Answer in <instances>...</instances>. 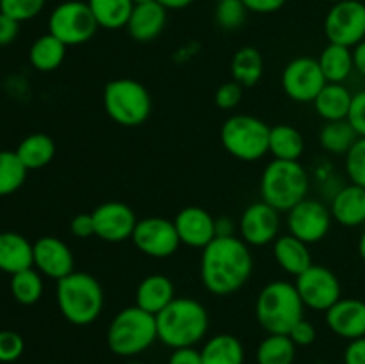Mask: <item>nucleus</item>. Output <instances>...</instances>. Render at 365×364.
Instances as JSON below:
<instances>
[{"label":"nucleus","mask_w":365,"mask_h":364,"mask_svg":"<svg viewBox=\"0 0 365 364\" xmlns=\"http://www.w3.org/2000/svg\"><path fill=\"white\" fill-rule=\"evenodd\" d=\"M346 173L349 182L365 188V138H359L344 156Z\"/></svg>","instance_id":"39"},{"label":"nucleus","mask_w":365,"mask_h":364,"mask_svg":"<svg viewBox=\"0 0 365 364\" xmlns=\"http://www.w3.org/2000/svg\"><path fill=\"white\" fill-rule=\"evenodd\" d=\"M246 9L257 14H271L280 11L287 4V0H242Z\"/></svg>","instance_id":"47"},{"label":"nucleus","mask_w":365,"mask_h":364,"mask_svg":"<svg viewBox=\"0 0 365 364\" xmlns=\"http://www.w3.org/2000/svg\"><path fill=\"white\" fill-rule=\"evenodd\" d=\"M324 86H327V79L314 57H294L285 64L282 71V88L285 95L298 103L314 102Z\"/></svg>","instance_id":"12"},{"label":"nucleus","mask_w":365,"mask_h":364,"mask_svg":"<svg viewBox=\"0 0 365 364\" xmlns=\"http://www.w3.org/2000/svg\"><path fill=\"white\" fill-rule=\"evenodd\" d=\"M157 2H159L160 6L166 7L168 11H178L189 7L195 0H157Z\"/></svg>","instance_id":"51"},{"label":"nucleus","mask_w":365,"mask_h":364,"mask_svg":"<svg viewBox=\"0 0 365 364\" xmlns=\"http://www.w3.org/2000/svg\"><path fill=\"white\" fill-rule=\"evenodd\" d=\"M46 0H0V13L16 21H29L45 9Z\"/></svg>","instance_id":"38"},{"label":"nucleus","mask_w":365,"mask_h":364,"mask_svg":"<svg viewBox=\"0 0 365 364\" xmlns=\"http://www.w3.org/2000/svg\"><path fill=\"white\" fill-rule=\"evenodd\" d=\"M152 96L135 79H114L103 88V109L121 127H139L152 114Z\"/></svg>","instance_id":"7"},{"label":"nucleus","mask_w":365,"mask_h":364,"mask_svg":"<svg viewBox=\"0 0 365 364\" xmlns=\"http://www.w3.org/2000/svg\"><path fill=\"white\" fill-rule=\"evenodd\" d=\"M20 34V21L0 13V46H7Z\"/></svg>","instance_id":"46"},{"label":"nucleus","mask_w":365,"mask_h":364,"mask_svg":"<svg viewBox=\"0 0 365 364\" xmlns=\"http://www.w3.org/2000/svg\"><path fill=\"white\" fill-rule=\"evenodd\" d=\"M310 175L299 161L273 159L260 177V196L280 213H287L309 196Z\"/></svg>","instance_id":"6"},{"label":"nucleus","mask_w":365,"mask_h":364,"mask_svg":"<svg viewBox=\"0 0 365 364\" xmlns=\"http://www.w3.org/2000/svg\"><path fill=\"white\" fill-rule=\"evenodd\" d=\"M202 364H245L241 339L232 334H216L202 346Z\"/></svg>","instance_id":"27"},{"label":"nucleus","mask_w":365,"mask_h":364,"mask_svg":"<svg viewBox=\"0 0 365 364\" xmlns=\"http://www.w3.org/2000/svg\"><path fill=\"white\" fill-rule=\"evenodd\" d=\"M305 303L296 284L287 280H273L260 289L255 300V316L267 334H289L291 328L303 320Z\"/></svg>","instance_id":"4"},{"label":"nucleus","mask_w":365,"mask_h":364,"mask_svg":"<svg viewBox=\"0 0 365 364\" xmlns=\"http://www.w3.org/2000/svg\"><path fill=\"white\" fill-rule=\"evenodd\" d=\"M344 364H365V338L348 343L344 350Z\"/></svg>","instance_id":"48"},{"label":"nucleus","mask_w":365,"mask_h":364,"mask_svg":"<svg viewBox=\"0 0 365 364\" xmlns=\"http://www.w3.org/2000/svg\"><path fill=\"white\" fill-rule=\"evenodd\" d=\"M242 93H245V88L232 79V81L223 82V84L217 88L214 100H216V106L220 107V109L232 111L241 103Z\"/></svg>","instance_id":"41"},{"label":"nucleus","mask_w":365,"mask_h":364,"mask_svg":"<svg viewBox=\"0 0 365 364\" xmlns=\"http://www.w3.org/2000/svg\"><path fill=\"white\" fill-rule=\"evenodd\" d=\"M98 31L95 16L88 2L66 0L53 7L48 16V32L66 46H77L88 43Z\"/></svg>","instance_id":"9"},{"label":"nucleus","mask_w":365,"mask_h":364,"mask_svg":"<svg viewBox=\"0 0 365 364\" xmlns=\"http://www.w3.org/2000/svg\"><path fill=\"white\" fill-rule=\"evenodd\" d=\"M246 14H248V9L242 0H217L214 18L221 29L235 31L246 21Z\"/></svg>","instance_id":"37"},{"label":"nucleus","mask_w":365,"mask_h":364,"mask_svg":"<svg viewBox=\"0 0 365 364\" xmlns=\"http://www.w3.org/2000/svg\"><path fill=\"white\" fill-rule=\"evenodd\" d=\"M317 63H319L321 71H323L327 82L344 84V81H348L349 75L355 71L353 49L344 45H337V43H328L321 50L319 57H317Z\"/></svg>","instance_id":"26"},{"label":"nucleus","mask_w":365,"mask_h":364,"mask_svg":"<svg viewBox=\"0 0 365 364\" xmlns=\"http://www.w3.org/2000/svg\"><path fill=\"white\" fill-rule=\"evenodd\" d=\"M353 63H355V71L365 77V39L353 46Z\"/></svg>","instance_id":"50"},{"label":"nucleus","mask_w":365,"mask_h":364,"mask_svg":"<svg viewBox=\"0 0 365 364\" xmlns=\"http://www.w3.org/2000/svg\"><path fill=\"white\" fill-rule=\"evenodd\" d=\"M157 338L168 348L196 346L209 332V313L202 302L177 296L155 316Z\"/></svg>","instance_id":"2"},{"label":"nucleus","mask_w":365,"mask_h":364,"mask_svg":"<svg viewBox=\"0 0 365 364\" xmlns=\"http://www.w3.org/2000/svg\"><path fill=\"white\" fill-rule=\"evenodd\" d=\"M107 346L110 352L118 357H135L146 352L157 338V321L155 316L141 307L128 305L118 310L116 316L110 320L107 327Z\"/></svg>","instance_id":"5"},{"label":"nucleus","mask_w":365,"mask_h":364,"mask_svg":"<svg viewBox=\"0 0 365 364\" xmlns=\"http://www.w3.org/2000/svg\"><path fill=\"white\" fill-rule=\"evenodd\" d=\"M134 6H141V4H150V2H155V0H132Z\"/></svg>","instance_id":"53"},{"label":"nucleus","mask_w":365,"mask_h":364,"mask_svg":"<svg viewBox=\"0 0 365 364\" xmlns=\"http://www.w3.org/2000/svg\"><path fill=\"white\" fill-rule=\"evenodd\" d=\"M328 43L353 49L365 39V4L360 0H341L330 7L324 18Z\"/></svg>","instance_id":"10"},{"label":"nucleus","mask_w":365,"mask_h":364,"mask_svg":"<svg viewBox=\"0 0 365 364\" xmlns=\"http://www.w3.org/2000/svg\"><path fill=\"white\" fill-rule=\"evenodd\" d=\"M125 364H145V363H141V360H128V363Z\"/></svg>","instance_id":"54"},{"label":"nucleus","mask_w":365,"mask_h":364,"mask_svg":"<svg viewBox=\"0 0 365 364\" xmlns=\"http://www.w3.org/2000/svg\"><path fill=\"white\" fill-rule=\"evenodd\" d=\"M331 223H334V218H331L330 207H327L317 198L307 196L291 211H287L289 234L296 236L309 245L323 241L330 234Z\"/></svg>","instance_id":"14"},{"label":"nucleus","mask_w":365,"mask_h":364,"mask_svg":"<svg viewBox=\"0 0 365 364\" xmlns=\"http://www.w3.org/2000/svg\"><path fill=\"white\" fill-rule=\"evenodd\" d=\"M356 139H359V134L348 120L324 121L319 131L321 148L331 156H346Z\"/></svg>","instance_id":"33"},{"label":"nucleus","mask_w":365,"mask_h":364,"mask_svg":"<svg viewBox=\"0 0 365 364\" xmlns=\"http://www.w3.org/2000/svg\"><path fill=\"white\" fill-rule=\"evenodd\" d=\"M309 246V243L302 241L292 234L278 236L273 243L274 261L285 273L298 277L314 264Z\"/></svg>","instance_id":"24"},{"label":"nucleus","mask_w":365,"mask_h":364,"mask_svg":"<svg viewBox=\"0 0 365 364\" xmlns=\"http://www.w3.org/2000/svg\"><path fill=\"white\" fill-rule=\"evenodd\" d=\"M175 298L177 295H175L173 280L163 273L148 275L135 288V305L153 316H157Z\"/></svg>","instance_id":"23"},{"label":"nucleus","mask_w":365,"mask_h":364,"mask_svg":"<svg viewBox=\"0 0 365 364\" xmlns=\"http://www.w3.org/2000/svg\"><path fill=\"white\" fill-rule=\"evenodd\" d=\"M25 341L18 332L0 330V363L9 364L24 355Z\"/></svg>","instance_id":"40"},{"label":"nucleus","mask_w":365,"mask_h":364,"mask_svg":"<svg viewBox=\"0 0 365 364\" xmlns=\"http://www.w3.org/2000/svg\"><path fill=\"white\" fill-rule=\"evenodd\" d=\"M95 221V236L106 243H123L132 238L138 216L130 206L123 202H103L91 211Z\"/></svg>","instance_id":"16"},{"label":"nucleus","mask_w":365,"mask_h":364,"mask_svg":"<svg viewBox=\"0 0 365 364\" xmlns=\"http://www.w3.org/2000/svg\"><path fill=\"white\" fill-rule=\"evenodd\" d=\"M348 121L351 123V127L355 128L359 138H365V89L353 93Z\"/></svg>","instance_id":"42"},{"label":"nucleus","mask_w":365,"mask_h":364,"mask_svg":"<svg viewBox=\"0 0 365 364\" xmlns=\"http://www.w3.org/2000/svg\"><path fill=\"white\" fill-rule=\"evenodd\" d=\"M328 328L342 339L365 338V302L360 298H341L324 313Z\"/></svg>","instance_id":"19"},{"label":"nucleus","mask_w":365,"mask_h":364,"mask_svg":"<svg viewBox=\"0 0 365 364\" xmlns=\"http://www.w3.org/2000/svg\"><path fill=\"white\" fill-rule=\"evenodd\" d=\"M9 289L13 298L21 305H34L41 300L45 284H43V275L36 268L20 271V273L11 275Z\"/></svg>","instance_id":"35"},{"label":"nucleus","mask_w":365,"mask_h":364,"mask_svg":"<svg viewBox=\"0 0 365 364\" xmlns=\"http://www.w3.org/2000/svg\"><path fill=\"white\" fill-rule=\"evenodd\" d=\"M287 335L292 339V343H294V345L299 348V346L312 345L317 338V330L309 320H305V318H303V320H299L298 323L291 328V332H289Z\"/></svg>","instance_id":"43"},{"label":"nucleus","mask_w":365,"mask_h":364,"mask_svg":"<svg viewBox=\"0 0 365 364\" xmlns=\"http://www.w3.org/2000/svg\"><path fill=\"white\" fill-rule=\"evenodd\" d=\"M130 241L135 248L152 259L171 257L182 245L175 221L163 216H148L138 220Z\"/></svg>","instance_id":"11"},{"label":"nucleus","mask_w":365,"mask_h":364,"mask_svg":"<svg viewBox=\"0 0 365 364\" xmlns=\"http://www.w3.org/2000/svg\"><path fill=\"white\" fill-rule=\"evenodd\" d=\"M29 170L14 150H0V196H9L24 186Z\"/></svg>","instance_id":"36"},{"label":"nucleus","mask_w":365,"mask_h":364,"mask_svg":"<svg viewBox=\"0 0 365 364\" xmlns=\"http://www.w3.org/2000/svg\"><path fill=\"white\" fill-rule=\"evenodd\" d=\"M271 127L252 114H234L221 125L220 139L232 157L255 163L269 153Z\"/></svg>","instance_id":"8"},{"label":"nucleus","mask_w":365,"mask_h":364,"mask_svg":"<svg viewBox=\"0 0 365 364\" xmlns=\"http://www.w3.org/2000/svg\"><path fill=\"white\" fill-rule=\"evenodd\" d=\"M252 273L253 253L237 236H217L202 250L200 277L212 295H234L245 288Z\"/></svg>","instance_id":"1"},{"label":"nucleus","mask_w":365,"mask_h":364,"mask_svg":"<svg viewBox=\"0 0 365 364\" xmlns=\"http://www.w3.org/2000/svg\"><path fill=\"white\" fill-rule=\"evenodd\" d=\"M66 49L68 46L61 39L46 32V34L36 38L29 49V63L34 70L48 74L63 64L64 57H66Z\"/></svg>","instance_id":"28"},{"label":"nucleus","mask_w":365,"mask_h":364,"mask_svg":"<svg viewBox=\"0 0 365 364\" xmlns=\"http://www.w3.org/2000/svg\"><path fill=\"white\" fill-rule=\"evenodd\" d=\"M264 75L262 54L255 46H242L232 57V79L242 88H253Z\"/></svg>","instance_id":"32"},{"label":"nucleus","mask_w":365,"mask_h":364,"mask_svg":"<svg viewBox=\"0 0 365 364\" xmlns=\"http://www.w3.org/2000/svg\"><path fill=\"white\" fill-rule=\"evenodd\" d=\"M56 302L68 323L88 327L102 314L106 295L98 278L86 271H73L57 280Z\"/></svg>","instance_id":"3"},{"label":"nucleus","mask_w":365,"mask_h":364,"mask_svg":"<svg viewBox=\"0 0 365 364\" xmlns=\"http://www.w3.org/2000/svg\"><path fill=\"white\" fill-rule=\"evenodd\" d=\"M334 221L348 228L365 225V188L353 182L342 186L334 193L330 202Z\"/></svg>","instance_id":"20"},{"label":"nucleus","mask_w":365,"mask_h":364,"mask_svg":"<svg viewBox=\"0 0 365 364\" xmlns=\"http://www.w3.org/2000/svg\"><path fill=\"white\" fill-rule=\"evenodd\" d=\"M241 239L250 246H266L280 236V211L264 200L253 202L242 211L239 220Z\"/></svg>","instance_id":"15"},{"label":"nucleus","mask_w":365,"mask_h":364,"mask_svg":"<svg viewBox=\"0 0 365 364\" xmlns=\"http://www.w3.org/2000/svg\"><path fill=\"white\" fill-rule=\"evenodd\" d=\"M217 236H221V238H225V236H235V223L232 218H216V238Z\"/></svg>","instance_id":"49"},{"label":"nucleus","mask_w":365,"mask_h":364,"mask_svg":"<svg viewBox=\"0 0 365 364\" xmlns=\"http://www.w3.org/2000/svg\"><path fill=\"white\" fill-rule=\"evenodd\" d=\"M14 152L18 153L29 171L41 170L46 164L52 163L53 156H56V143L48 134L34 132V134L25 136Z\"/></svg>","instance_id":"29"},{"label":"nucleus","mask_w":365,"mask_h":364,"mask_svg":"<svg viewBox=\"0 0 365 364\" xmlns=\"http://www.w3.org/2000/svg\"><path fill=\"white\" fill-rule=\"evenodd\" d=\"M296 289L305 307L327 313L342 298V285L337 275L323 264H312L309 270L296 277Z\"/></svg>","instance_id":"13"},{"label":"nucleus","mask_w":365,"mask_h":364,"mask_svg":"<svg viewBox=\"0 0 365 364\" xmlns=\"http://www.w3.org/2000/svg\"><path fill=\"white\" fill-rule=\"evenodd\" d=\"M70 231L78 239L95 236V221H93L91 213H81L77 216H73V220L70 221Z\"/></svg>","instance_id":"44"},{"label":"nucleus","mask_w":365,"mask_h":364,"mask_svg":"<svg viewBox=\"0 0 365 364\" xmlns=\"http://www.w3.org/2000/svg\"><path fill=\"white\" fill-rule=\"evenodd\" d=\"M359 253L360 257L365 261V228L362 231V234H360L359 238Z\"/></svg>","instance_id":"52"},{"label":"nucleus","mask_w":365,"mask_h":364,"mask_svg":"<svg viewBox=\"0 0 365 364\" xmlns=\"http://www.w3.org/2000/svg\"><path fill=\"white\" fill-rule=\"evenodd\" d=\"M173 221L180 243L189 248L203 250L212 239H216V218L203 207H184L178 211Z\"/></svg>","instance_id":"18"},{"label":"nucleus","mask_w":365,"mask_h":364,"mask_svg":"<svg viewBox=\"0 0 365 364\" xmlns=\"http://www.w3.org/2000/svg\"><path fill=\"white\" fill-rule=\"evenodd\" d=\"M34 268L57 282L75 271L73 252L63 239L43 236L34 241Z\"/></svg>","instance_id":"17"},{"label":"nucleus","mask_w":365,"mask_h":364,"mask_svg":"<svg viewBox=\"0 0 365 364\" xmlns=\"http://www.w3.org/2000/svg\"><path fill=\"white\" fill-rule=\"evenodd\" d=\"M305 152V139L296 127L287 123H278L269 132V153L273 159L299 161Z\"/></svg>","instance_id":"30"},{"label":"nucleus","mask_w":365,"mask_h":364,"mask_svg":"<svg viewBox=\"0 0 365 364\" xmlns=\"http://www.w3.org/2000/svg\"><path fill=\"white\" fill-rule=\"evenodd\" d=\"M29 268H34V243L20 232H0V271L14 275Z\"/></svg>","instance_id":"21"},{"label":"nucleus","mask_w":365,"mask_h":364,"mask_svg":"<svg viewBox=\"0 0 365 364\" xmlns=\"http://www.w3.org/2000/svg\"><path fill=\"white\" fill-rule=\"evenodd\" d=\"M353 93L346 88L344 84L337 82H327L319 95L314 100L316 113L323 118L324 121H337L348 120L349 107H351Z\"/></svg>","instance_id":"25"},{"label":"nucleus","mask_w":365,"mask_h":364,"mask_svg":"<svg viewBox=\"0 0 365 364\" xmlns=\"http://www.w3.org/2000/svg\"><path fill=\"white\" fill-rule=\"evenodd\" d=\"M168 21V9L159 2L134 6L128 18L127 31L130 38L138 43H148L159 38Z\"/></svg>","instance_id":"22"},{"label":"nucleus","mask_w":365,"mask_h":364,"mask_svg":"<svg viewBox=\"0 0 365 364\" xmlns=\"http://www.w3.org/2000/svg\"><path fill=\"white\" fill-rule=\"evenodd\" d=\"M88 6L98 27L107 31L127 27L128 18L134 11L132 0H88Z\"/></svg>","instance_id":"31"},{"label":"nucleus","mask_w":365,"mask_h":364,"mask_svg":"<svg viewBox=\"0 0 365 364\" xmlns=\"http://www.w3.org/2000/svg\"><path fill=\"white\" fill-rule=\"evenodd\" d=\"M168 364H202V352L196 346H182L171 350Z\"/></svg>","instance_id":"45"},{"label":"nucleus","mask_w":365,"mask_h":364,"mask_svg":"<svg viewBox=\"0 0 365 364\" xmlns=\"http://www.w3.org/2000/svg\"><path fill=\"white\" fill-rule=\"evenodd\" d=\"M328 2H331V4H335V2H341V0H328Z\"/></svg>","instance_id":"55"},{"label":"nucleus","mask_w":365,"mask_h":364,"mask_svg":"<svg viewBox=\"0 0 365 364\" xmlns=\"http://www.w3.org/2000/svg\"><path fill=\"white\" fill-rule=\"evenodd\" d=\"M296 350L287 334H267L257 348V364H294Z\"/></svg>","instance_id":"34"}]
</instances>
